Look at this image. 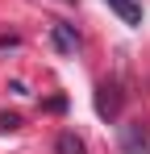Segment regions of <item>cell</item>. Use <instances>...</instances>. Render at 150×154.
<instances>
[{
	"mask_svg": "<svg viewBox=\"0 0 150 154\" xmlns=\"http://www.w3.org/2000/svg\"><path fill=\"white\" fill-rule=\"evenodd\" d=\"M108 8L121 17L125 25H142V4L138 0H108Z\"/></svg>",
	"mask_w": 150,
	"mask_h": 154,
	"instance_id": "4",
	"label": "cell"
},
{
	"mask_svg": "<svg viewBox=\"0 0 150 154\" xmlns=\"http://www.w3.org/2000/svg\"><path fill=\"white\" fill-rule=\"evenodd\" d=\"M50 38H54V50L58 54H75L79 50V33H75V25H67V21H54Z\"/></svg>",
	"mask_w": 150,
	"mask_h": 154,
	"instance_id": "2",
	"label": "cell"
},
{
	"mask_svg": "<svg viewBox=\"0 0 150 154\" xmlns=\"http://www.w3.org/2000/svg\"><path fill=\"white\" fill-rule=\"evenodd\" d=\"M117 104H121L117 83H100V88H96V112H100V117H117Z\"/></svg>",
	"mask_w": 150,
	"mask_h": 154,
	"instance_id": "3",
	"label": "cell"
},
{
	"mask_svg": "<svg viewBox=\"0 0 150 154\" xmlns=\"http://www.w3.org/2000/svg\"><path fill=\"white\" fill-rule=\"evenodd\" d=\"M0 129H4V133L21 129V117H17V112H0Z\"/></svg>",
	"mask_w": 150,
	"mask_h": 154,
	"instance_id": "6",
	"label": "cell"
},
{
	"mask_svg": "<svg viewBox=\"0 0 150 154\" xmlns=\"http://www.w3.org/2000/svg\"><path fill=\"white\" fill-rule=\"evenodd\" d=\"M121 150L125 154H150V129H142L138 121L121 129Z\"/></svg>",
	"mask_w": 150,
	"mask_h": 154,
	"instance_id": "1",
	"label": "cell"
},
{
	"mask_svg": "<svg viewBox=\"0 0 150 154\" xmlns=\"http://www.w3.org/2000/svg\"><path fill=\"white\" fill-rule=\"evenodd\" d=\"M54 154H88V146H83V137H79V133L63 129V133L54 137Z\"/></svg>",
	"mask_w": 150,
	"mask_h": 154,
	"instance_id": "5",
	"label": "cell"
}]
</instances>
